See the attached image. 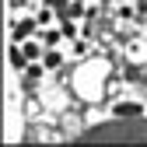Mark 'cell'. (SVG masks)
Here are the masks:
<instances>
[{
    "instance_id": "obj_1",
    "label": "cell",
    "mask_w": 147,
    "mask_h": 147,
    "mask_svg": "<svg viewBox=\"0 0 147 147\" xmlns=\"http://www.w3.org/2000/svg\"><path fill=\"white\" fill-rule=\"evenodd\" d=\"M81 140H147V116H112L88 126Z\"/></svg>"
}]
</instances>
